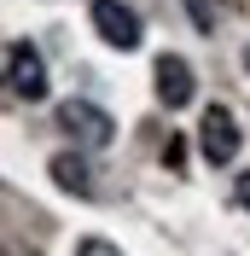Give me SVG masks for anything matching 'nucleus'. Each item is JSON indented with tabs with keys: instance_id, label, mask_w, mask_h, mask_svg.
<instances>
[{
	"instance_id": "nucleus-9",
	"label": "nucleus",
	"mask_w": 250,
	"mask_h": 256,
	"mask_svg": "<svg viewBox=\"0 0 250 256\" xmlns=\"http://www.w3.org/2000/svg\"><path fill=\"white\" fill-rule=\"evenodd\" d=\"M238 204L250 210V175H238Z\"/></svg>"
},
{
	"instance_id": "nucleus-10",
	"label": "nucleus",
	"mask_w": 250,
	"mask_h": 256,
	"mask_svg": "<svg viewBox=\"0 0 250 256\" xmlns=\"http://www.w3.org/2000/svg\"><path fill=\"white\" fill-rule=\"evenodd\" d=\"M244 76H250V47H244Z\"/></svg>"
},
{
	"instance_id": "nucleus-4",
	"label": "nucleus",
	"mask_w": 250,
	"mask_h": 256,
	"mask_svg": "<svg viewBox=\"0 0 250 256\" xmlns=\"http://www.w3.org/2000/svg\"><path fill=\"white\" fill-rule=\"evenodd\" d=\"M94 30L105 47H122V52L140 47V12L122 6V0H94Z\"/></svg>"
},
{
	"instance_id": "nucleus-5",
	"label": "nucleus",
	"mask_w": 250,
	"mask_h": 256,
	"mask_svg": "<svg viewBox=\"0 0 250 256\" xmlns=\"http://www.w3.org/2000/svg\"><path fill=\"white\" fill-rule=\"evenodd\" d=\"M192 94H198L192 64L180 58V52H163V58H157V99H163L169 111H180V105H192Z\"/></svg>"
},
{
	"instance_id": "nucleus-6",
	"label": "nucleus",
	"mask_w": 250,
	"mask_h": 256,
	"mask_svg": "<svg viewBox=\"0 0 250 256\" xmlns=\"http://www.w3.org/2000/svg\"><path fill=\"white\" fill-rule=\"evenodd\" d=\"M47 169H52V180H58L64 192H76V198H88V192H94V169H88V163H82L76 152H58V158H52Z\"/></svg>"
},
{
	"instance_id": "nucleus-3",
	"label": "nucleus",
	"mask_w": 250,
	"mask_h": 256,
	"mask_svg": "<svg viewBox=\"0 0 250 256\" xmlns=\"http://www.w3.org/2000/svg\"><path fill=\"white\" fill-rule=\"evenodd\" d=\"M238 146H244L238 116L227 111V105H210V111H204V122H198V152H204L210 163H233Z\"/></svg>"
},
{
	"instance_id": "nucleus-2",
	"label": "nucleus",
	"mask_w": 250,
	"mask_h": 256,
	"mask_svg": "<svg viewBox=\"0 0 250 256\" xmlns=\"http://www.w3.org/2000/svg\"><path fill=\"white\" fill-rule=\"evenodd\" d=\"M58 128H64L76 146H94V152L116 140L110 111H99V105H88V99H64V105H58Z\"/></svg>"
},
{
	"instance_id": "nucleus-1",
	"label": "nucleus",
	"mask_w": 250,
	"mask_h": 256,
	"mask_svg": "<svg viewBox=\"0 0 250 256\" xmlns=\"http://www.w3.org/2000/svg\"><path fill=\"white\" fill-rule=\"evenodd\" d=\"M6 88H12V99H47V58L35 52V41H24L18 35L12 47H6Z\"/></svg>"
},
{
	"instance_id": "nucleus-8",
	"label": "nucleus",
	"mask_w": 250,
	"mask_h": 256,
	"mask_svg": "<svg viewBox=\"0 0 250 256\" xmlns=\"http://www.w3.org/2000/svg\"><path fill=\"white\" fill-rule=\"evenodd\" d=\"M192 6V24H198V30H216V12H210V0H186Z\"/></svg>"
},
{
	"instance_id": "nucleus-7",
	"label": "nucleus",
	"mask_w": 250,
	"mask_h": 256,
	"mask_svg": "<svg viewBox=\"0 0 250 256\" xmlns=\"http://www.w3.org/2000/svg\"><path fill=\"white\" fill-rule=\"evenodd\" d=\"M76 256H122V250H116L110 239H82V244H76Z\"/></svg>"
}]
</instances>
